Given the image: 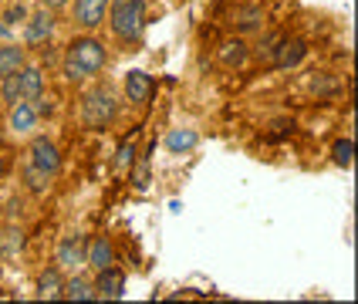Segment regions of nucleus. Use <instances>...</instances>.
<instances>
[{"instance_id":"1","label":"nucleus","mask_w":358,"mask_h":304,"mask_svg":"<svg viewBox=\"0 0 358 304\" xmlns=\"http://www.w3.org/2000/svg\"><path fill=\"white\" fill-rule=\"evenodd\" d=\"M105 64H108V48H105V41H99L92 31H85L81 38L71 41L68 51H64V61H61L64 75L71 81L95 78Z\"/></svg>"},{"instance_id":"2","label":"nucleus","mask_w":358,"mask_h":304,"mask_svg":"<svg viewBox=\"0 0 358 304\" xmlns=\"http://www.w3.org/2000/svg\"><path fill=\"white\" fill-rule=\"evenodd\" d=\"M105 20L125 48H136L145 34V0H112Z\"/></svg>"},{"instance_id":"3","label":"nucleus","mask_w":358,"mask_h":304,"mask_svg":"<svg viewBox=\"0 0 358 304\" xmlns=\"http://www.w3.org/2000/svg\"><path fill=\"white\" fill-rule=\"evenodd\" d=\"M55 27H58L55 10H48V7L27 10V17H24V48H48L55 41Z\"/></svg>"},{"instance_id":"4","label":"nucleus","mask_w":358,"mask_h":304,"mask_svg":"<svg viewBox=\"0 0 358 304\" xmlns=\"http://www.w3.org/2000/svg\"><path fill=\"white\" fill-rule=\"evenodd\" d=\"M27 166H31V169H38L41 176L55 180V176L61 173V149H58V142L48 139V136H34L31 149H27Z\"/></svg>"},{"instance_id":"5","label":"nucleus","mask_w":358,"mask_h":304,"mask_svg":"<svg viewBox=\"0 0 358 304\" xmlns=\"http://www.w3.org/2000/svg\"><path fill=\"white\" fill-rule=\"evenodd\" d=\"M81 119L88 129H105L108 122L115 119V99L108 88H92L85 95V105H81Z\"/></svg>"},{"instance_id":"6","label":"nucleus","mask_w":358,"mask_h":304,"mask_svg":"<svg viewBox=\"0 0 358 304\" xmlns=\"http://www.w3.org/2000/svg\"><path fill=\"white\" fill-rule=\"evenodd\" d=\"M3 112H7V132H10V136H31V132L38 129V122H41L34 101H27V99L7 105Z\"/></svg>"},{"instance_id":"7","label":"nucleus","mask_w":358,"mask_h":304,"mask_svg":"<svg viewBox=\"0 0 358 304\" xmlns=\"http://www.w3.org/2000/svg\"><path fill=\"white\" fill-rule=\"evenodd\" d=\"M108 3L112 0H75L71 7V20L78 31H99L105 14H108Z\"/></svg>"},{"instance_id":"8","label":"nucleus","mask_w":358,"mask_h":304,"mask_svg":"<svg viewBox=\"0 0 358 304\" xmlns=\"http://www.w3.org/2000/svg\"><path fill=\"white\" fill-rule=\"evenodd\" d=\"M85 247H88V240H85L81 233H68V237L58 243L61 270H78V267H85Z\"/></svg>"},{"instance_id":"9","label":"nucleus","mask_w":358,"mask_h":304,"mask_svg":"<svg viewBox=\"0 0 358 304\" xmlns=\"http://www.w3.org/2000/svg\"><path fill=\"white\" fill-rule=\"evenodd\" d=\"M99 277H95V291H99V301H119L122 294H125V274H122L119 267L112 263V267H105V270H95Z\"/></svg>"},{"instance_id":"10","label":"nucleus","mask_w":358,"mask_h":304,"mask_svg":"<svg viewBox=\"0 0 358 304\" xmlns=\"http://www.w3.org/2000/svg\"><path fill=\"white\" fill-rule=\"evenodd\" d=\"M38 298L41 301H61V298H64V270H61L58 263H55V267H48V270H41Z\"/></svg>"},{"instance_id":"11","label":"nucleus","mask_w":358,"mask_h":304,"mask_svg":"<svg viewBox=\"0 0 358 304\" xmlns=\"http://www.w3.org/2000/svg\"><path fill=\"white\" fill-rule=\"evenodd\" d=\"M85 263L92 267V270H105V267H112L115 263V247L108 237H95V240L85 247Z\"/></svg>"},{"instance_id":"12","label":"nucleus","mask_w":358,"mask_h":304,"mask_svg":"<svg viewBox=\"0 0 358 304\" xmlns=\"http://www.w3.org/2000/svg\"><path fill=\"white\" fill-rule=\"evenodd\" d=\"M27 64V48L20 41H0V78L14 75Z\"/></svg>"},{"instance_id":"13","label":"nucleus","mask_w":358,"mask_h":304,"mask_svg":"<svg viewBox=\"0 0 358 304\" xmlns=\"http://www.w3.org/2000/svg\"><path fill=\"white\" fill-rule=\"evenodd\" d=\"M17 78H20V99H27V101H34L44 95V71H41L38 64H24L17 71Z\"/></svg>"},{"instance_id":"14","label":"nucleus","mask_w":358,"mask_h":304,"mask_svg":"<svg viewBox=\"0 0 358 304\" xmlns=\"http://www.w3.org/2000/svg\"><path fill=\"white\" fill-rule=\"evenodd\" d=\"M122 88H125V99L142 105V101H149V95H152L156 85H152V78H149L145 71H129L125 81H122Z\"/></svg>"},{"instance_id":"15","label":"nucleus","mask_w":358,"mask_h":304,"mask_svg":"<svg viewBox=\"0 0 358 304\" xmlns=\"http://www.w3.org/2000/svg\"><path fill=\"white\" fill-rule=\"evenodd\" d=\"M64 298L68 301H99V291H95V281L81 277L71 270V277H64Z\"/></svg>"},{"instance_id":"16","label":"nucleus","mask_w":358,"mask_h":304,"mask_svg":"<svg viewBox=\"0 0 358 304\" xmlns=\"http://www.w3.org/2000/svg\"><path fill=\"white\" fill-rule=\"evenodd\" d=\"M304 55H308V44L301 38H294V41H284L278 48V58H274V64L278 68H298L301 61H304Z\"/></svg>"},{"instance_id":"17","label":"nucleus","mask_w":358,"mask_h":304,"mask_svg":"<svg viewBox=\"0 0 358 304\" xmlns=\"http://www.w3.org/2000/svg\"><path fill=\"white\" fill-rule=\"evenodd\" d=\"M196 142H199L196 129H173V132L166 136V149H169L173 156H182V152L196 149Z\"/></svg>"},{"instance_id":"18","label":"nucleus","mask_w":358,"mask_h":304,"mask_svg":"<svg viewBox=\"0 0 358 304\" xmlns=\"http://www.w3.org/2000/svg\"><path fill=\"white\" fill-rule=\"evenodd\" d=\"M331 162H335L338 169H348V166L355 162V139H352V136H341V139L331 145Z\"/></svg>"},{"instance_id":"19","label":"nucleus","mask_w":358,"mask_h":304,"mask_svg":"<svg viewBox=\"0 0 358 304\" xmlns=\"http://www.w3.org/2000/svg\"><path fill=\"white\" fill-rule=\"evenodd\" d=\"M220 61H223L227 68H240V64L247 61V44H243V41H227V44L220 48Z\"/></svg>"},{"instance_id":"20","label":"nucleus","mask_w":358,"mask_h":304,"mask_svg":"<svg viewBox=\"0 0 358 304\" xmlns=\"http://www.w3.org/2000/svg\"><path fill=\"white\" fill-rule=\"evenodd\" d=\"M0 99H3V105H14V101H20V78H17V71L0 78Z\"/></svg>"},{"instance_id":"21","label":"nucleus","mask_w":358,"mask_h":304,"mask_svg":"<svg viewBox=\"0 0 358 304\" xmlns=\"http://www.w3.org/2000/svg\"><path fill=\"white\" fill-rule=\"evenodd\" d=\"M132 162H136V142H122L119 156H115V169L125 173V169H132Z\"/></svg>"},{"instance_id":"22","label":"nucleus","mask_w":358,"mask_h":304,"mask_svg":"<svg viewBox=\"0 0 358 304\" xmlns=\"http://www.w3.org/2000/svg\"><path fill=\"white\" fill-rule=\"evenodd\" d=\"M24 182H27V189H31V193H44V189L51 186V180H48V176H41L38 169H31V166H24Z\"/></svg>"},{"instance_id":"23","label":"nucleus","mask_w":358,"mask_h":304,"mask_svg":"<svg viewBox=\"0 0 358 304\" xmlns=\"http://www.w3.org/2000/svg\"><path fill=\"white\" fill-rule=\"evenodd\" d=\"M24 17H27V7H24V3H14V7H10V10L3 14V20H7L10 27H17V24H24Z\"/></svg>"},{"instance_id":"24","label":"nucleus","mask_w":358,"mask_h":304,"mask_svg":"<svg viewBox=\"0 0 358 304\" xmlns=\"http://www.w3.org/2000/svg\"><path fill=\"white\" fill-rule=\"evenodd\" d=\"M38 3H41V7H48V10H64L71 0H38Z\"/></svg>"},{"instance_id":"25","label":"nucleus","mask_w":358,"mask_h":304,"mask_svg":"<svg viewBox=\"0 0 358 304\" xmlns=\"http://www.w3.org/2000/svg\"><path fill=\"white\" fill-rule=\"evenodd\" d=\"M10 31H14V27H10V24H7V20L0 17V38H10Z\"/></svg>"},{"instance_id":"26","label":"nucleus","mask_w":358,"mask_h":304,"mask_svg":"<svg viewBox=\"0 0 358 304\" xmlns=\"http://www.w3.org/2000/svg\"><path fill=\"white\" fill-rule=\"evenodd\" d=\"M3 108H7V105H3V99H0V115H3Z\"/></svg>"},{"instance_id":"27","label":"nucleus","mask_w":358,"mask_h":304,"mask_svg":"<svg viewBox=\"0 0 358 304\" xmlns=\"http://www.w3.org/2000/svg\"><path fill=\"white\" fill-rule=\"evenodd\" d=\"M0 281H3V267H0Z\"/></svg>"}]
</instances>
